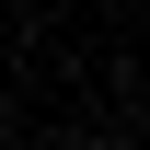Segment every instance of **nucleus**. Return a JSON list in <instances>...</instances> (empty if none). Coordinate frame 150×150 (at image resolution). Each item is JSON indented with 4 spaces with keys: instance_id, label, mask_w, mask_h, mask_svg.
I'll list each match as a JSON object with an SVG mask.
<instances>
[{
    "instance_id": "1",
    "label": "nucleus",
    "mask_w": 150,
    "mask_h": 150,
    "mask_svg": "<svg viewBox=\"0 0 150 150\" xmlns=\"http://www.w3.org/2000/svg\"><path fill=\"white\" fill-rule=\"evenodd\" d=\"M104 150H115V139H104Z\"/></svg>"
}]
</instances>
